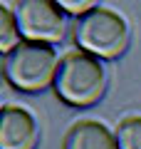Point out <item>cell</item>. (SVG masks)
<instances>
[{"instance_id":"cell-9","label":"cell","mask_w":141,"mask_h":149,"mask_svg":"<svg viewBox=\"0 0 141 149\" xmlns=\"http://www.w3.org/2000/svg\"><path fill=\"white\" fill-rule=\"evenodd\" d=\"M59 8H62L67 15H77V20H79V17H84L87 13L97 10L99 3H92V0H79V3H74V0H59Z\"/></svg>"},{"instance_id":"cell-2","label":"cell","mask_w":141,"mask_h":149,"mask_svg":"<svg viewBox=\"0 0 141 149\" xmlns=\"http://www.w3.org/2000/svg\"><path fill=\"white\" fill-rule=\"evenodd\" d=\"M59 62L62 60L57 57L52 45L25 40L10 55H5L3 74H5L8 85L15 87L17 92L37 95V92H45L47 87H55Z\"/></svg>"},{"instance_id":"cell-8","label":"cell","mask_w":141,"mask_h":149,"mask_svg":"<svg viewBox=\"0 0 141 149\" xmlns=\"http://www.w3.org/2000/svg\"><path fill=\"white\" fill-rule=\"evenodd\" d=\"M116 144L119 149H141V117H126L116 127Z\"/></svg>"},{"instance_id":"cell-1","label":"cell","mask_w":141,"mask_h":149,"mask_svg":"<svg viewBox=\"0 0 141 149\" xmlns=\"http://www.w3.org/2000/svg\"><path fill=\"white\" fill-rule=\"evenodd\" d=\"M106 70L99 57L72 50L62 57L55 80V95L69 107H92L106 92Z\"/></svg>"},{"instance_id":"cell-3","label":"cell","mask_w":141,"mask_h":149,"mask_svg":"<svg viewBox=\"0 0 141 149\" xmlns=\"http://www.w3.org/2000/svg\"><path fill=\"white\" fill-rule=\"evenodd\" d=\"M131 32L126 20L109 8H97L74 22V42L99 60H116L126 52Z\"/></svg>"},{"instance_id":"cell-7","label":"cell","mask_w":141,"mask_h":149,"mask_svg":"<svg viewBox=\"0 0 141 149\" xmlns=\"http://www.w3.org/2000/svg\"><path fill=\"white\" fill-rule=\"evenodd\" d=\"M22 32L20 25H17L15 10H10L8 3H0V52L10 55L17 45H22Z\"/></svg>"},{"instance_id":"cell-5","label":"cell","mask_w":141,"mask_h":149,"mask_svg":"<svg viewBox=\"0 0 141 149\" xmlns=\"http://www.w3.org/2000/svg\"><path fill=\"white\" fill-rule=\"evenodd\" d=\"M40 129L27 109L5 104L0 112V149H37Z\"/></svg>"},{"instance_id":"cell-6","label":"cell","mask_w":141,"mask_h":149,"mask_svg":"<svg viewBox=\"0 0 141 149\" xmlns=\"http://www.w3.org/2000/svg\"><path fill=\"white\" fill-rule=\"evenodd\" d=\"M64 149H119L116 134L97 119H82L72 124L64 137Z\"/></svg>"},{"instance_id":"cell-4","label":"cell","mask_w":141,"mask_h":149,"mask_svg":"<svg viewBox=\"0 0 141 149\" xmlns=\"http://www.w3.org/2000/svg\"><path fill=\"white\" fill-rule=\"evenodd\" d=\"M15 17L20 32L30 42L55 45L64 37L67 13L55 0H20L15 5Z\"/></svg>"}]
</instances>
